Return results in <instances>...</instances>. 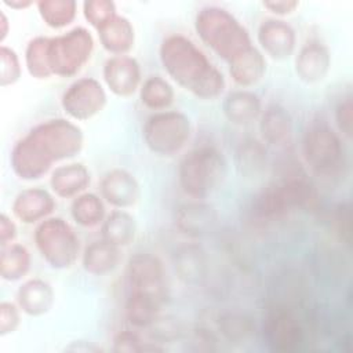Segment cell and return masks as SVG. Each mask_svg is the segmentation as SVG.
Returning <instances> with one entry per match:
<instances>
[{
    "label": "cell",
    "mask_w": 353,
    "mask_h": 353,
    "mask_svg": "<svg viewBox=\"0 0 353 353\" xmlns=\"http://www.w3.org/2000/svg\"><path fill=\"white\" fill-rule=\"evenodd\" d=\"M143 342L139 335L134 331H120L113 338V350L119 353H132V352H143Z\"/></svg>",
    "instance_id": "cell-41"
},
{
    "label": "cell",
    "mask_w": 353,
    "mask_h": 353,
    "mask_svg": "<svg viewBox=\"0 0 353 353\" xmlns=\"http://www.w3.org/2000/svg\"><path fill=\"white\" fill-rule=\"evenodd\" d=\"M94 37L83 26H76L55 37H48L47 61L52 76L72 77L90 61Z\"/></svg>",
    "instance_id": "cell-8"
},
{
    "label": "cell",
    "mask_w": 353,
    "mask_h": 353,
    "mask_svg": "<svg viewBox=\"0 0 353 353\" xmlns=\"http://www.w3.org/2000/svg\"><path fill=\"white\" fill-rule=\"evenodd\" d=\"M143 142L159 156L179 153L192 137L190 119L179 110H161L150 114L142 127Z\"/></svg>",
    "instance_id": "cell-9"
},
{
    "label": "cell",
    "mask_w": 353,
    "mask_h": 353,
    "mask_svg": "<svg viewBox=\"0 0 353 353\" xmlns=\"http://www.w3.org/2000/svg\"><path fill=\"white\" fill-rule=\"evenodd\" d=\"M55 207V199L48 190L43 188H26L15 196L11 210L18 221L30 225L50 218Z\"/></svg>",
    "instance_id": "cell-18"
},
{
    "label": "cell",
    "mask_w": 353,
    "mask_h": 353,
    "mask_svg": "<svg viewBox=\"0 0 353 353\" xmlns=\"http://www.w3.org/2000/svg\"><path fill=\"white\" fill-rule=\"evenodd\" d=\"M332 219H334L332 223H334L335 234L338 236V239L342 243L349 244L350 243V207H349V204L347 203L338 204Z\"/></svg>",
    "instance_id": "cell-40"
},
{
    "label": "cell",
    "mask_w": 353,
    "mask_h": 353,
    "mask_svg": "<svg viewBox=\"0 0 353 353\" xmlns=\"http://www.w3.org/2000/svg\"><path fill=\"white\" fill-rule=\"evenodd\" d=\"M127 280L130 291L150 294L167 301L168 290L163 262L150 252H137L128 259Z\"/></svg>",
    "instance_id": "cell-12"
},
{
    "label": "cell",
    "mask_w": 353,
    "mask_h": 353,
    "mask_svg": "<svg viewBox=\"0 0 353 353\" xmlns=\"http://www.w3.org/2000/svg\"><path fill=\"white\" fill-rule=\"evenodd\" d=\"M108 95L103 85L94 77L74 80L62 94L63 112L76 121H85L103 110Z\"/></svg>",
    "instance_id": "cell-11"
},
{
    "label": "cell",
    "mask_w": 353,
    "mask_h": 353,
    "mask_svg": "<svg viewBox=\"0 0 353 353\" xmlns=\"http://www.w3.org/2000/svg\"><path fill=\"white\" fill-rule=\"evenodd\" d=\"M0 62H1V66H0L1 87L14 85L22 76V65L18 54L12 48L3 44L0 47Z\"/></svg>",
    "instance_id": "cell-37"
},
{
    "label": "cell",
    "mask_w": 353,
    "mask_h": 353,
    "mask_svg": "<svg viewBox=\"0 0 353 353\" xmlns=\"http://www.w3.org/2000/svg\"><path fill=\"white\" fill-rule=\"evenodd\" d=\"M225 117L236 125H247L259 119L262 113L261 98L247 88L229 92L222 103Z\"/></svg>",
    "instance_id": "cell-21"
},
{
    "label": "cell",
    "mask_w": 353,
    "mask_h": 353,
    "mask_svg": "<svg viewBox=\"0 0 353 353\" xmlns=\"http://www.w3.org/2000/svg\"><path fill=\"white\" fill-rule=\"evenodd\" d=\"M139 98L142 105L148 109L161 112L167 110L172 105L175 99V91L168 80L154 74L146 77L142 81L139 88Z\"/></svg>",
    "instance_id": "cell-29"
},
{
    "label": "cell",
    "mask_w": 353,
    "mask_h": 353,
    "mask_svg": "<svg viewBox=\"0 0 353 353\" xmlns=\"http://www.w3.org/2000/svg\"><path fill=\"white\" fill-rule=\"evenodd\" d=\"M10 33V21L3 10H0V41L4 43L6 37Z\"/></svg>",
    "instance_id": "cell-44"
},
{
    "label": "cell",
    "mask_w": 353,
    "mask_h": 353,
    "mask_svg": "<svg viewBox=\"0 0 353 353\" xmlns=\"http://www.w3.org/2000/svg\"><path fill=\"white\" fill-rule=\"evenodd\" d=\"M256 39L262 51L274 61L290 58L296 48L295 29L276 17L266 18L259 23Z\"/></svg>",
    "instance_id": "cell-14"
},
{
    "label": "cell",
    "mask_w": 353,
    "mask_h": 353,
    "mask_svg": "<svg viewBox=\"0 0 353 353\" xmlns=\"http://www.w3.org/2000/svg\"><path fill=\"white\" fill-rule=\"evenodd\" d=\"M229 73L237 85L243 88L252 87L263 79L266 73V59L263 54L254 47L229 65Z\"/></svg>",
    "instance_id": "cell-26"
},
{
    "label": "cell",
    "mask_w": 353,
    "mask_h": 353,
    "mask_svg": "<svg viewBox=\"0 0 353 353\" xmlns=\"http://www.w3.org/2000/svg\"><path fill=\"white\" fill-rule=\"evenodd\" d=\"M21 309L14 302L0 303V335L7 336L14 334L21 324Z\"/></svg>",
    "instance_id": "cell-39"
},
{
    "label": "cell",
    "mask_w": 353,
    "mask_h": 353,
    "mask_svg": "<svg viewBox=\"0 0 353 353\" xmlns=\"http://www.w3.org/2000/svg\"><path fill=\"white\" fill-rule=\"evenodd\" d=\"M106 87L116 97L128 98L139 91L142 72L139 62L131 55H112L106 59L102 69Z\"/></svg>",
    "instance_id": "cell-13"
},
{
    "label": "cell",
    "mask_w": 353,
    "mask_h": 353,
    "mask_svg": "<svg viewBox=\"0 0 353 353\" xmlns=\"http://www.w3.org/2000/svg\"><path fill=\"white\" fill-rule=\"evenodd\" d=\"M228 163L219 149L201 145L189 150L178 165V182L182 192L203 200L215 192L226 176Z\"/></svg>",
    "instance_id": "cell-5"
},
{
    "label": "cell",
    "mask_w": 353,
    "mask_h": 353,
    "mask_svg": "<svg viewBox=\"0 0 353 353\" xmlns=\"http://www.w3.org/2000/svg\"><path fill=\"white\" fill-rule=\"evenodd\" d=\"M218 330L226 341L241 343L254 335L255 323L245 313L226 312L218 319Z\"/></svg>",
    "instance_id": "cell-34"
},
{
    "label": "cell",
    "mask_w": 353,
    "mask_h": 353,
    "mask_svg": "<svg viewBox=\"0 0 353 353\" xmlns=\"http://www.w3.org/2000/svg\"><path fill=\"white\" fill-rule=\"evenodd\" d=\"M259 132L262 141L272 146L287 143L292 135V119L285 108L272 103L259 116Z\"/></svg>",
    "instance_id": "cell-22"
},
{
    "label": "cell",
    "mask_w": 353,
    "mask_h": 353,
    "mask_svg": "<svg viewBox=\"0 0 353 353\" xmlns=\"http://www.w3.org/2000/svg\"><path fill=\"white\" fill-rule=\"evenodd\" d=\"M17 237V226L11 216L7 214H1L0 216V245L6 247L14 243Z\"/></svg>",
    "instance_id": "cell-43"
},
{
    "label": "cell",
    "mask_w": 353,
    "mask_h": 353,
    "mask_svg": "<svg viewBox=\"0 0 353 353\" xmlns=\"http://www.w3.org/2000/svg\"><path fill=\"white\" fill-rule=\"evenodd\" d=\"M3 4L10 7L11 10H26L33 4V1H29V0H3Z\"/></svg>",
    "instance_id": "cell-45"
},
{
    "label": "cell",
    "mask_w": 353,
    "mask_h": 353,
    "mask_svg": "<svg viewBox=\"0 0 353 353\" xmlns=\"http://www.w3.org/2000/svg\"><path fill=\"white\" fill-rule=\"evenodd\" d=\"M97 32L101 46L112 55H127L134 47V26L131 21L123 15L117 14Z\"/></svg>",
    "instance_id": "cell-24"
},
{
    "label": "cell",
    "mask_w": 353,
    "mask_h": 353,
    "mask_svg": "<svg viewBox=\"0 0 353 353\" xmlns=\"http://www.w3.org/2000/svg\"><path fill=\"white\" fill-rule=\"evenodd\" d=\"M84 145L83 131L68 119H50L36 124L11 149L10 165L22 181L44 176L54 164L77 156Z\"/></svg>",
    "instance_id": "cell-1"
},
{
    "label": "cell",
    "mask_w": 353,
    "mask_h": 353,
    "mask_svg": "<svg viewBox=\"0 0 353 353\" xmlns=\"http://www.w3.org/2000/svg\"><path fill=\"white\" fill-rule=\"evenodd\" d=\"M353 101L352 95L343 97L336 108H335V124L338 128V134L345 137L346 139L352 138L353 130Z\"/></svg>",
    "instance_id": "cell-38"
},
{
    "label": "cell",
    "mask_w": 353,
    "mask_h": 353,
    "mask_svg": "<svg viewBox=\"0 0 353 353\" xmlns=\"http://www.w3.org/2000/svg\"><path fill=\"white\" fill-rule=\"evenodd\" d=\"M313 185L303 175H290L272 182L256 193L251 201V215L261 222L281 219L313 204Z\"/></svg>",
    "instance_id": "cell-4"
},
{
    "label": "cell",
    "mask_w": 353,
    "mask_h": 353,
    "mask_svg": "<svg viewBox=\"0 0 353 353\" xmlns=\"http://www.w3.org/2000/svg\"><path fill=\"white\" fill-rule=\"evenodd\" d=\"M218 223L215 208L201 200L193 199L183 203L175 211L176 229L189 237H201L211 233Z\"/></svg>",
    "instance_id": "cell-16"
},
{
    "label": "cell",
    "mask_w": 353,
    "mask_h": 353,
    "mask_svg": "<svg viewBox=\"0 0 353 353\" xmlns=\"http://www.w3.org/2000/svg\"><path fill=\"white\" fill-rule=\"evenodd\" d=\"M159 57L165 73L196 98L215 99L225 91L222 72L189 37L168 34L160 44Z\"/></svg>",
    "instance_id": "cell-2"
},
{
    "label": "cell",
    "mask_w": 353,
    "mask_h": 353,
    "mask_svg": "<svg viewBox=\"0 0 353 353\" xmlns=\"http://www.w3.org/2000/svg\"><path fill=\"white\" fill-rule=\"evenodd\" d=\"M70 215L73 221L83 228H95L102 225L106 218L103 199L95 193L84 192L73 199L70 204Z\"/></svg>",
    "instance_id": "cell-28"
},
{
    "label": "cell",
    "mask_w": 353,
    "mask_h": 353,
    "mask_svg": "<svg viewBox=\"0 0 353 353\" xmlns=\"http://www.w3.org/2000/svg\"><path fill=\"white\" fill-rule=\"evenodd\" d=\"M121 248L101 239L88 244L81 254L83 269L92 276L112 273L121 262Z\"/></svg>",
    "instance_id": "cell-23"
},
{
    "label": "cell",
    "mask_w": 353,
    "mask_h": 353,
    "mask_svg": "<svg viewBox=\"0 0 353 353\" xmlns=\"http://www.w3.org/2000/svg\"><path fill=\"white\" fill-rule=\"evenodd\" d=\"M262 6L270 14L276 15V18H279V17H285L292 14L299 7V3L295 0H280V1L272 0V1H263Z\"/></svg>",
    "instance_id": "cell-42"
},
{
    "label": "cell",
    "mask_w": 353,
    "mask_h": 353,
    "mask_svg": "<svg viewBox=\"0 0 353 353\" xmlns=\"http://www.w3.org/2000/svg\"><path fill=\"white\" fill-rule=\"evenodd\" d=\"M205 256L196 245H186L175 254V270L186 284H199L205 276Z\"/></svg>",
    "instance_id": "cell-31"
},
{
    "label": "cell",
    "mask_w": 353,
    "mask_h": 353,
    "mask_svg": "<svg viewBox=\"0 0 353 353\" xmlns=\"http://www.w3.org/2000/svg\"><path fill=\"white\" fill-rule=\"evenodd\" d=\"M85 21L97 30L117 15L116 4L110 0H88L83 3Z\"/></svg>",
    "instance_id": "cell-36"
},
{
    "label": "cell",
    "mask_w": 353,
    "mask_h": 353,
    "mask_svg": "<svg viewBox=\"0 0 353 353\" xmlns=\"http://www.w3.org/2000/svg\"><path fill=\"white\" fill-rule=\"evenodd\" d=\"M102 239L117 247L130 245L137 234V222L125 210H114L106 215L101 225Z\"/></svg>",
    "instance_id": "cell-27"
},
{
    "label": "cell",
    "mask_w": 353,
    "mask_h": 353,
    "mask_svg": "<svg viewBox=\"0 0 353 353\" xmlns=\"http://www.w3.org/2000/svg\"><path fill=\"white\" fill-rule=\"evenodd\" d=\"M55 302L51 284L43 279H29L17 291V305L22 313L30 317L47 314Z\"/></svg>",
    "instance_id": "cell-19"
},
{
    "label": "cell",
    "mask_w": 353,
    "mask_h": 353,
    "mask_svg": "<svg viewBox=\"0 0 353 353\" xmlns=\"http://www.w3.org/2000/svg\"><path fill=\"white\" fill-rule=\"evenodd\" d=\"M47 41L48 37L37 36L28 41L25 48V66L29 74L34 79H48L51 72L47 61Z\"/></svg>",
    "instance_id": "cell-35"
},
{
    "label": "cell",
    "mask_w": 353,
    "mask_h": 353,
    "mask_svg": "<svg viewBox=\"0 0 353 353\" xmlns=\"http://www.w3.org/2000/svg\"><path fill=\"white\" fill-rule=\"evenodd\" d=\"M99 193L103 201L117 210L135 205L141 197L137 178L124 168L109 170L99 182Z\"/></svg>",
    "instance_id": "cell-15"
},
{
    "label": "cell",
    "mask_w": 353,
    "mask_h": 353,
    "mask_svg": "<svg viewBox=\"0 0 353 353\" xmlns=\"http://www.w3.org/2000/svg\"><path fill=\"white\" fill-rule=\"evenodd\" d=\"M302 156L312 172L323 178L336 176L346 165L342 138L325 123H314L305 131Z\"/></svg>",
    "instance_id": "cell-6"
},
{
    "label": "cell",
    "mask_w": 353,
    "mask_h": 353,
    "mask_svg": "<svg viewBox=\"0 0 353 353\" xmlns=\"http://www.w3.org/2000/svg\"><path fill=\"white\" fill-rule=\"evenodd\" d=\"M262 334L266 345L279 353L298 352L306 342V330L287 302H273L265 312Z\"/></svg>",
    "instance_id": "cell-10"
},
{
    "label": "cell",
    "mask_w": 353,
    "mask_h": 353,
    "mask_svg": "<svg viewBox=\"0 0 353 353\" xmlns=\"http://www.w3.org/2000/svg\"><path fill=\"white\" fill-rule=\"evenodd\" d=\"M268 154L263 143L254 138L244 139L237 149V165L247 178H258L266 168Z\"/></svg>",
    "instance_id": "cell-32"
},
{
    "label": "cell",
    "mask_w": 353,
    "mask_h": 353,
    "mask_svg": "<svg viewBox=\"0 0 353 353\" xmlns=\"http://www.w3.org/2000/svg\"><path fill=\"white\" fill-rule=\"evenodd\" d=\"M194 29L201 41L228 66L255 47L245 26L222 7L200 8L194 18Z\"/></svg>",
    "instance_id": "cell-3"
},
{
    "label": "cell",
    "mask_w": 353,
    "mask_h": 353,
    "mask_svg": "<svg viewBox=\"0 0 353 353\" xmlns=\"http://www.w3.org/2000/svg\"><path fill=\"white\" fill-rule=\"evenodd\" d=\"M33 240L46 263L52 269H69L80 255V240L73 228L59 216L37 223Z\"/></svg>",
    "instance_id": "cell-7"
},
{
    "label": "cell",
    "mask_w": 353,
    "mask_h": 353,
    "mask_svg": "<svg viewBox=\"0 0 353 353\" xmlns=\"http://www.w3.org/2000/svg\"><path fill=\"white\" fill-rule=\"evenodd\" d=\"M165 301L159 296L130 291L125 301V317L135 328H150L160 316V310Z\"/></svg>",
    "instance_id": "cell-25"
},
{
    "label": "cell",
    "mask_w": 353,
    "mask_h": 353,
    "mask_svg": "<svg viewBox=\"0 0 353 353\" xmlns=\"http://www.w3.org/2000/svg\"><path fill=\"white\" fill-rule=\"evenodd\" d=\"M32 256L29 250L18 243L1 247L0 276L6 281H18L30 270Z\"/></svg>",
    "instance_id": "cell-30"
},
{
    "label": "cell",
    "mask_w": 353,
    "mask_h": 353,
    "mask_svg": "<svg viewBox=\"0 0 353 353\" xmlns=\"http://www.w3.org/2000/svg\"><path fill=\"white\" fill-rule=\"evenodd\" d=\"M36 6L43 22L52 29L69 26L77 15V3L73 0H41Z\"/></svg>",
    "instance_id": "cell-33"
},
{
    "label": "cell",
    "mask_w": 353,
    "mask_h": 353,
    "mask_svg": "<svg viewBox=\"0 0 353 353\" xmlns=\"http://www.w3.org/2000/svg\"><path fill=\"white\" fill-rule=\"evenodd\" d=\"M294 69L298 79L306 84L323 81L331 69L330 50L319 40H309L299 48Z\"/></svg>",
    "instance_id": "cell-17"
},
{
    "label": "cell",
    "mask_w": 353,
    "mask_h": 353,
    "mask_svg": "<svg viewBox=\"0 0 353 353\" xmlns=\"http://www.w3.org/2000/svg\"><path fill=\"white\" fill-rule=\"evenodd\" d=\"M91 182L88 168L81 163H66L51 171L50 186L55 196L62 199L77 197L84 193Z\"/></svg>",
    "instance_id": "cell-20"
}]
</instances>
